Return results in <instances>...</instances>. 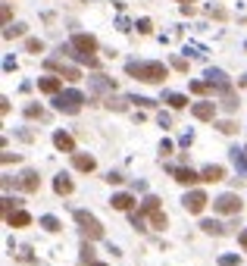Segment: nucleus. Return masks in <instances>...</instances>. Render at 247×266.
<instances>
[{
  "label": "nucleus",
  "mask_w": 247,
  "mask_h": 266,
  "mask_svg": "<svg viewBox=\"0 0 247 266\" xmlns=\"http://www.w3.org/2000/svg\"><path fill=\"white\" fill-rule=\"evenodd\" d=\"M126 72L144 85H163L169 75V66L156 63V60H132V63H126Z\"/></svg>",
  "instance_id": "obj_1"
},
{
  "label": "nucleus",
  "mask_w": 247,
  "mask_h": 266,
  "mask_svg": "<svg viewBox=\"0 0 247 266\" xmlns=\"http://www.w3.org/2000/svg\"><path fill=\"white\" fill-rule=\"evenodd\" d=\"M72 216H75L78 232H81L88 241H100V238H103V225H100V219L94 216V213H88V210H75Z\"/></svg>",
  "instance_id": "obj_2"
},
{
  "label": "nucleus",
  "mask_w": 247,
  "mask_h": 266,
  "mask_svg": "<svg viewBox=\"0 0 247 266\" xmlns=\"http://www.w3.org/2000/svg\"><path fill=\"white\" fill-rule=\"evenodd\" d=\"M81 103H85V94L75 91V88H69V91H60L54 97V106H57V113H66V116H75L81 110Z\"/></svg>",
  "instance_id": "obj_3"
},
{
  "label": "nucleus",
  "mask_w": 247,
  "mask_h": 266,
  "mask_svg": "<svg viewBox=\"0 0 247 266\" xmlns=\"http://www.w3.org/2000/svg\"><path fill=\"white\" fill-rule=\"evenodd\" d=\"M213 210L225 213V216H238V213L244 210V201L238 198V194H219V198L213 201Z\"/></svg>",
  "instance_id": "obj_4"
},
{
  "label": "nucleus",
  "mask_w": 247,
  "mask_h": 266,
  "mask_svg": "<svg viewBox=\"0 0 247 266\" xmlns=\"http://www.w3.org/2000/svg\"><path fill=\"white\" fill-rule=\"evenodd\" d=\"M50 72H57L60 79H66V82H81V69L78 66H66V63H60V60H47L44 63Z\"/></svg>",
  "instance_id": "obj_5"
},
{
  "label": "nucleus",
  "mask_w": 247,
  "mask_h": 266,
  "mask_svg": "<svg viewBox=\"0 0 247 266\" xmlns=\"http://www.w3.org/2000/svg\"><path fill=\"white\" fill-rule=\"evenodd\" d=\"M207 85L213 88L216 94H225V91H232V79H228L222 69H207Z\"/></svg>",
  "instance_id": "obj_6"
},
{
  "label": "nucleus",
  "mask_w": 247,
  "mask_h": 266,
  "mask_svg": "<svg viewBox=\"0 0 247 266\" xmlns=\"http://www.w3.org/2000/svg\"><path fill=\"white\" fill-rule=\"evenodd\" d=\"M207 204H210V201H207V194H203V191H197V188L188 191L185 198H182V207H185L188 213H203V207H207Z\"/></svg>",
  "instance_id": "obj_7"
},
{
  "label": "nucleus",
  "mask_w": 247,
  "mask_h": 266,
  "mask_svg": "<svg viewBox=\"0 0 247 266\" xmlns=\"http://www.w3.org/2000/svg\"><path fill=\"white\" fill-rule=\"evenodd\" d=\"M191 116L200 119V122H213V119H216V103H213V100H197V103H191Z\"/></svg>",
  "instance_id": "obj_8"
},
{
  "label": "nucleus",
  "mask_w": 247,
  "mask_h": 266,
  "mask_svg": "<svg viewBox=\"0 0 247 266\" xmlns=\"http://www.w3.org/2000/svg\"><path fill=\"white\" fill-rule=\"evenodd\" d=\"M69 44H72L78 53H85V57H94V53H97V38H94V34H72V41H69Z\"/></svg>",
  "instance_id": "obj_9"
},
{
  "label": "nucleus",
  "mask_w": 247,
  "mask_h": 266,
  "mask_svg": "<svg viewBox=\"0 0 247 266\" xmlns=\"http://www.w3.org/2000/svg\"><path fill=\"white\" fill-rule=\"evenodd\" d=\"M169 175L175 182H182V185H197V182H203V175H197L194 169H188V166H169Z\"/></svg>",
  "instance_id": "obj_10"
},
{
  "label": "nucleus",
  "mask_w": 247,
  "mask_h": 266,
  "mask_svg": "<svg viewBox=\"0 0 247 266\" xmlns=\"http://www.w3.org/2000/svg\"><path fill=\"white\" fill-rule=\"evenodd\" d=\"M38 91L57 97V94L63 91V79H60V75H44V79H38Z\"/></svg>",
  "instance_id": "obj_11"
},
{
  "label": "nucleus",
  "mask_w": 247,
  "mask_h": 266,
  "mask_svg": "<svg viewBox=\"0 0 247 266\" xmlns=\"http://www.w3.org/2000/svg\"><path fill=\"white\" fill-rule=\"evenodd\" d=\"M16 188H22V191H38V188H41L38 172H34V169H25L19 179H16Z\"/></svg>",
  "instance_id": "obj_12"
},
{
  "label": "nucleus",
  "mask_w": 247,
  "mask_h": 266,
  "mask_svg": "<svg viewBox=\"0 0 247 266\" xmlns=\"http://www.w3.org/2000/svg\"><path fill=\"white\" fill-rule=\"evenodd\" d=\"M54 147L63 154H75V138L69 132H54Z\"/></svg>",
  "instance_id": "obj_13"
},
{
  "label": "nucleus",
  "mask_w": 247,
  "mask_h": 266,
  "mask_svg": "<svg viewBox=\"0 0 247 266\" xmlns=\"http://www.w3.org/2000/svg\"><path fill=\"white\" fill-rule=\"evenodd\" d=\"M88 88H91L94 94H100V91H116V82H113L110 75H94L91 82H88Z\"/></svg>",
  "instance_id": "obj_14"
},
{
  "label": "nucleus",
  "mask_w": 247,
  "mask_h": 266,
  "mask_svg": "<svg viewBox=\"0 0 247 266\" xmlns=\"http://www.w3.org/2000/svg\"><path fill=\"white\" fill-rule=\"evenodd\" d=\"M160 103H169L172 110H185V106H188V97H185V94H179V91H163Z\"/></svg>",
  "instance_id": "obj_15"
},
{
  "label": "nucleus",
  "mask_w": 247,
  "mask_h": 266,
  "mask_svg": "<svg viewBox=\"0 0 247 266\" xmlns=\"http://www.w3.org/2000/svg\"><path fill=\"white\" fill-rule=\"evenodd\" d=\"M72 166L78 169V172H94V157L91 154H72Z\"/></svg>",
  "instance_id": "obj_16"
},
{
  "label": "nucleus",
  "mask_w": 247,
  "mask_h": 266,
  "mask_svg": "<svg viewBox=\"0 0 247 266\" xmlns=\"http://www.w3.org/2000/svg\"><path fill=\"white\" fill-rule=\"evenodd\" d=\"M110 207H113V210H119V213H132V207H135V198H132V194H113Z\"/></svg>",
  "instance_id": "obj_17"
},
{
  "label": "nucleus",
  "mask_w": 247,
  "mask_h": 266,
  "mask_svg": "<svg viewBox=\"0 0 247 266\" xmlns=\"http://www.w3.org/2000/svg\"><path fill=\"white\" fill-rule=\"evenodd\" d=\"M7 225L10 229H25V225H31V216H28L25 210H13L10 216H7Z\"/></svg>",
  "instance_id": "obj_18"
},
{
  "label": "nucleus",
  "mask_w": 247,
  "mask_h": 266,
  "mask_svg": "<svg viewBox=\"0 0 247 266\" xmlns=\"http://www.w3.org/2000/svg\"><path fill=\"white\" fill-rule=\"evenodd\" d=\"M203 182H222L225 179V169L222 166H216V163H210V166H203Z\"/></svg>",
  "instance_id": "obj_19"
},
{
  "label": "nucleus",
  "mask_w": 247,
  "mask_h": 266,
  "mask_svg": "<svg viewBox=\"0 0 247 266\" xmlns=\"http://www.w3.org/2000/svg\"><path fill=\"white\" fill-rule=\"evenodd\" d=\"M228 157H232V163H235V169L247 175V150H241V147H232V150H228Z\"/></svg>",
  "instance_id": "obj_20"
},
{
  "label": "nucleus",
  "mask_w": 247,
  "mask_h": 266,
  "mask_svg": "<svg viewBox=\"0 0 247 266\" xmlns=\"http://www.w3.org/2000/svg\"><path fill=\"white\" fill-rule=\"evenodd\" d=\"M54 191L57 194H72V179H69L66 172H60L57 179H54Z\"/></svg>",
  "instance_id": "obj_21"
},
{
  "label": "nucleus",
  "mask_w": 247,
  "mask_h": 266,
  "mask_svg": "<svg viewBox=\"0 0 247 266\" xmlns=\"http://www.w3.org/2000/svg\"><path fill=\"white\" fill-rule=\"evenodd\" d=\"M126 103H132V97H107V103H103V106H107V110H116V113H126Z\"/></svg>",
  "instance_id": "obj_22"
},
{
  "label": "nucleus",
  "mask_w": 247,
  "mask_h": 266,
  "mask_svg": "<svg viewBox=\"0 0 247 266\" xmlns=\"http://www.w3.org/2000/svg\"><path fill=\"white\" fill-rule=\"evenodd\" d=\"M147 216H150V225H153V229H160V232L169 225V219H166V213H163V210H150Z\"/></svg>",
  "instance_id": "obj_23"
},
{
  "label": "nucleus",
  "mask_w": 247,
  "mask_h": 266,
  "mask_svg": "<svg viewBox=\"0 0 247 266\" xmlns=\"http://www.w3.org/2000/svg\"><path fill=\"white\" fill-rule=\"evenodd\" d=\"M200 229H203L207 235H222V232H225V225H222V222H216V219H203V222H200Z\"/></svg>",
  "instance_id": "obj_24"
},
{
  "label": "nucleus",
  "mask_w": 247,
  "mask_h": 266,
  "mask_svg": "<svg viewBox=\"0 0 247 266\" xmlns=\"http://www.w3.org/2000/svg\"><path fill=\"white\" fill-rule=\"evenodd\" d=\"M238 106H241V103H238L235 91H225V94H222V110H228V113H235Z\"/></svg>",
  "instance_id": "obj_25"
},
{
  "label": "nucleus",
  "mask_w": 247,
  "mask_h": 266,
  "mask_svg": "<svg viewBox=\"0 0 247 266\" xmlns=\"http://www.w3.org/2000/svg\"><path fill=\"white\" fill-rule=\"evenodd\" d=\"M25 28H28V25H22V22L7 25V28H4V38H7V41H10V38H22V34H25Z\"/></svg>",
  "instance_id": "obj_26"
},
{
  "label": "nucleus",
  "mask_w": 247,
  "mask_h": 266,
  "mask_svg": "<svg viewBox=\"0 0 247 266\" xmlns=\"http://www.w3.org/2000/svg\"><path fill=\"white\" fill-rule=\"evenodd\" d=\"M25 116H28V119H47V110H44L41 103H28V106H25Z\"/></svg>",
  "instance_id": "obj_27"
},
{
  "label": "nucleus",
  "mask_w": 247,
  "mask_h": 266,
  "mask_svg": "<svg viewBox=\"0 0 247 266\" xmlns=\"http://www.w3.org/2000/svg\"><path fill=\"white\" fill-rule=\"evenodd\" d=\"M41 225L47 229V232H60V229H63V222L57 216H41Z\"/></svg>",
  "instance_id": "obj_28"
},
{
  "label": "nucleus",
  "mask_w": 247,
  "mask_h": 266,
  "mask_svg": "<svg viewBox=\"0 0 247 266\" xmlns=\"http://www.w3.org/2000/svg\"><path fill=\"white\" fill-rule=\"evenodd\" d=\"M216 129H219L222 135H235V132H238V126H235L232 119H219V122H216Z\"/></svg>",
  "instance_id": "obj_29"
},
{
  "label": "nucleus",
  "mask_w": 247,
  "mask_h": 266,
  "mask_svg": "<svg viewBox=\"0 0 247 266\" xmlns=\"http://www.w3.org/2000/svg\"><path fill=\"white\" fill-rule=\"evenodd\" d=\"M207 13L213 16V19H228V10H225V7H219V4H210V7H207Z\"/></svg>",
  "instance_id": "obj_30"
},
{
  "label": "nucleus",
  "mask_w": 247,
  "mask_h": 266,
  "mask_svg": "<svg viewBox=\"0 0 247 266\" xmlns=\"http://www.w3.org/2000/svg\"><path fill=\"white\" fill-rule=\"evenodd\" d=\"M150 210H160V198H153V194H147L144 204H141V213H150Z\"/></svg>",
  "instance_id": "obj_31"
},
{
  "label": "nucleus",
  "mask_w": 247,
  "mask_h": 266,
  "mask_svg": "<svg viewBox=\"0 0 247 266\" xmlns=\"http://www.w3.org/2000/svg\"><path fill=\"white\" fill-rule=\"evenodd\" d=\"M19 204H22L19 198H10V194H7V198H4V219H7V216H10V213H13L16 207H19Z\"/></svg>",
  "instance_id": "obj_32"
},
{
  "label": "nucleus",
  "mask_w": 247,
  "mask_h": 266,
  "mask_svg": "<svg viewBox=\"0 0 247 266\" xmlns=\"http://www.w3.org/2000/svg\"><path fill=\"white\" fill-rule=\"evenodd\" d=\"M25 50H28V53H44V41H41V38H28V41H25Z\"/></svg>",
  "instance_id": "obj_33"
},
{
  "label": "nucleus",
  "mask_w": 247,
  "mask_h": 266,
  "mask_svg": "<svg viewBox=\"0 0 247 266\" xmlns=\"http://www.w3.org/2000/svg\"><path fill=\"white\" fill-rule=\"evenodd\" d=\"M81 263H88V266H91V263H94V247H91V244H88V241L81 244Z\"/></svg>",
  "instance_id": "obj_34"
},
{
  "label": "nucleus",
  "mask_w": 247,
  "mask_h": 266,
  "mask_svg": "<svg viewBox=\"0 0 247 266\" xmlns=\"http://www.w3.org/2000/svg\"><path fill=\"white\" fill-rule=\"evenodd\" d=\"M132 225L138 229V232H144V229H147V225H144V213H141V210H138V213H132Z\"/></svg>",
  "instance_id": "obj_35"
},
{
  "label": "nucleus",
  "mask_w": 247,
  "mask_h": 266,
  "mask_svg": "<svg viewBox=\"0 0 247 266\" xmlns=\"http://www.w3.org/2000/svg\"><path fill=\"white\" fill-rule=\"evenodd\" d=\"M207 91H210V85H207V82H191V94H197V97H200V94H207Z\"/></svg>",
  "instance_id": "obj_36"
},
{
  "label": "nucleus",
  "mask_w": 247,
  "mask_h": 266,
  "mask_svg": "<svg viewBox=\"0 0 247 266\" xmlns=\"http://www.w3.org/2000/svg\"><path fill=\"white\" fill-rule=\"evenodd\" d=\"M0 19H4V28L10 25V19H13V7H10V4H4V10H0Z\"/></svg>",
  "instance_id": "obj_37"
},
{
  "label": "nucleus",
  "mask_w": 247,
  "mask_h": 266,
  "mask_svg": "<svg viewBox=\"0 0 247 266\" xmlns=\"http://www.w3.org/2000/svg\"><path fill=\"white\" fill-rule=\"evenodd\" d=\"M172 69H179V72H188V60H185V57H172Z\"/></svg>",
  "instance_id": "obj_38"
},
{
  "label": "nucleus",
  "mask_w": 247,
  "mask_h": 266,
  "mask_svg": "<svg viewBox=\"0 0 247 266\" xmlns=\"http://www.w3.org/2000/svg\"><path fill=\"white\" fill-rule=\"evenodd\" d=\"M135 28H138L141 34H150V31H153V25H150V19H138V25H135Z\"/></svg>",
  "instance_id": "obj_39"
},
{
  "label": "nucleus",
  "mask_w": 247,
  "mask_h": 266,
  "mask_svg": "<svg viewBox=\"0 0 247 266\" xmlns=\"http://www.w3.org/2000/svg\"><path fill=\"white\" fill-rule=\"evenodd\" d=\"M107 182H110V185H119V182H126V179H122V172L110 169V172H107Z\"/></svg>",
  "instance_id": "obj_40"
},
{
  "label": "nucleus",
  "mask_w": 247,
  "mask_h": 266,
  "mask_svg": "<svg viewBox=\"0 0 247 266\" xmlns=\"http://www.w3.org/2000/svg\"><path fill=\"white\" fill-rule=\"evenodd\" d=\"M219 266H238V254H228V257H219Z\"/></svg>",
  "instance_id": "obj_41"
},
{
  "label": "nucleus",
  "mask_w": 247,
  "mask_h": 266,
  "mask_svg": "<svg viewBox=\"0 0 247 266\" xmlns=\"http://www.w3.org/2000/svg\"><path fill=\"white\" fill-rule=\"evenodd\" d=\"M132 103H138V106H153L156 100H150V97H138V94H135V97H132Z\"/></svg>",
  "instance_id": "obj_42"
},
{
  "label": "nucleus",
  "mask_w": 247,
  "mask_h": 266,
  "mask_svg": "<svg viewBox=\"0 0 247 266\" xmlns=\"http://www.w3.org/2000/svg\"><path fill=\"white\" fill-rule=\"evenodd\" d=\"M160 154H163V157H166V154H172V141H169V138H163V141H160Z\"/></svg>",
  "instance_id": "obj_43"
},
{
  "label": "nucleus",
  "mask_w": 247,
  "mask_h": 266,
  "mask_svg": "<svg viewBox=\"0 0 247 266\" xmlns=\"http://www.w3.org/2000/svg\"><path fill=\"white\" fill-rule=\"evenodd\" d=\"M0 160H4V163H19V154H10V150H4V157H0Z\"/></svg>",
  "instance_id": "obj_44"
},
{
  "label": "nucleus",
  "mask_w": 247,
  "mask_h": 266,
  "mask_svg": "<svg viewBox=\"0 0 247 266\" xmlns=\"http://www.w3.org/2000/svg\"><path fill=\"white\" fill-rule=\"evenodd\" d=\"M156 122H160V126H172V116H169V113H160V116H156Z\"/></svg>",
  "instance_id": "obj_45"
},
{
  "label": "nucleus",
  "mask_w": 247,
  "mask_h": 266,
  "mask_svg": "<svg viewBox=\"0 0 247 266\" xmlns=\"http://www.w3.org/2000/svg\"><path fill=\"white\" fill-rule=\"evenodd\" d=\"M0 113H4V116L10 113V97H0Z\"/></svg>",
  "instance_id": "obj_46"
},
{
  "label": "nucleus",
  "mask_w": 247,
  "mask_h": 266,
  "mask_svg": "<svg viewBox=\"0 0 247 266\" xmlns=\"http://www.w3.org/2000/svg\"><path fill=\"white\" fill-rule=\"evenodd\" d=\"M238 244H241V247H244V251H247V229H244V232L238 235Z\"/></svg>",
  "instance_id": "obj_47"
},
{
  "label": "nucleus",
  "mask_w": 247,
  "mask_h": 266,
  "mask_svg": "<svg viewBox=\"0 0 247 266\" xmlns=\"http://www.w3.org/2000/svg\"><path fill=\"white\" fill-rule=\"evenodd\" d=\"M91 266H110V263H97V260H94V263H91Z\"/></svg>",
  "instance_id": "obj_48"
},
{
  "label": "nucleus",
  "mask_w": 247,
  "mask_h": 266,
  "mask_svg": "<svg viewBox=\"0 0 247 266\" xmlns=\"http://www.w3.org/2000/svg\"><path fill=\"white\" fill-rule=\"evenodd\" d=\"M182 4H188V0H182Z\"/></svg>",
  "instance_id": "obj_49"
},
{
  "label": "nucleus",
  "mask_w": 247,
  "mask_h": 266,
  "mask_svg": "<svg viewBox=\"0 0 247 266\" xmlns=\"http://www.w3.org/2000/svg\"><path fill=\"white\" fill-rule=\"evenodd\" d=\"M244 50H247V44H244Z\"/></svg>",
  "instance_id": "obj_50"
}]
</instances>
